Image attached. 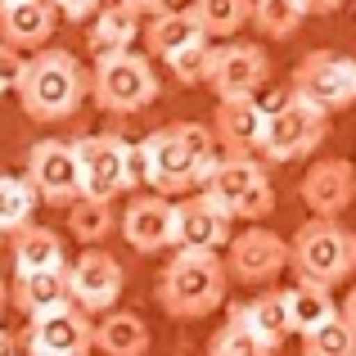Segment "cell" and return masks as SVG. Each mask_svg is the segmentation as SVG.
<instances>
[{
    "label": "cell",
    "instance_id": "cell-4",
    "mask_svg": "<svg viewBox=\"0 0 356 356\" xmlns=\"http://www.w3.org/2000/svg\"><path fill=\"white\" fill-rule=\"evenodd\" d=\"M289 266L307 284H325V289L343 284L356 270V235L330 217L302 221L293 230V239H289Z\"/></svg>",
    "mask_w": 356,
    "mask_h": 356
},
{
    "label": "cell",
    "instance_id": "cell-20",
    "mask_svg": "<svg viewBox=\"0 0 356 356\" xmlns=\"http://www.w3.org/2000/svg\"><path fill=\"white\" fill-rule=\"evenodd\" d=\"M230 321H239L252 339H261L266 348H280V343L293 334V321H289V302L284 289H270V293H257L252 302L230 307Z\"/></svg>",
    "mask_w": 356,
    "mask_h": 356
},
{
    "label": "cell",
    "instance_id": "cell-12",
    "mask_svg": "<svg viewBox=\"0 0 356 356\" xmlns=\"http://www.w3.org/2000/svg\"><path fill=\"white\" fill-rule=\"evenodd\" d=\"M27 185L36 199L50 208H68L81 199V176H77V154L72 140H36L27 154Z\"/></svg>",
    "mask_w": 356,
    "mask_h": 356
},
{
    "label": "cell",
    "instance_id": "cell-33",
    "mask_svg": "<svg viewBox=\"0 0 356 356\" xmlns=\"http://www.w3.org/2000/svg\"><path fill=\"white\" fill-rule=\"evenodd\" d=\"M208 356H275V348H266L261 339H252L239 321H226L208 339Z\"/></svg>",
    "mask_w": 356,
    "mask_h": 356
},
{
    "label": "cell",
    "instance_id": "cell-1",
    "mask_svg": "<svg viewBox=\"0 0 356 356\" xmlns=\"http://www.w3.org/2000/svg\"><path fill=\"white\" fill-rule=\"evenodd\" d=\"M217 163H221L217 136L203 122H172V127L149 131L140 145H131L136 185H154V194H163V199L203 190V181L212 176Z\"/></svg>",
    "mask_w": 356,
    "mask_h": 356
},
{
    "label": "cell",
    "instance_id": "cell-5",
    "mask_svg": "<svg viewBox=\"0 0 356 356\" xmlns=\"http://www.w3.org/2000/svg\"><path fill=\"white\" fill-rule=\"evenodd\" d=\"M330 136V113L312 108L298 99L293 90L266 99V127H261V158L266 163H298V158L316 154Z\"/></svg>",
    "mask_w": 356,
    "mask_h": 356
},
{
    "label": "cell",
    "instance_id": "cell-35",
    "mask_svg": "<svg viewBox=\"0 0 356 356\" xmlns=\"http://www.w3.org/2000/svg\"><path fill=\"white\" fill-rule=\"evenodd\" d=\"M50 5L59 9V18H68V23H86L104 0H50Z\"/></svg>",
    "mask_w": 356,
    "mask_h": 356
},
{
    "label": "cell",
    "instance_id": "cell-2",
    "mask_svg": "<svg viewBox=\"0 0 356 356\" xmlns=\"http://www.w3.org/2000/svg\"><path fill=\"white\" fill-rule=\"evenodd\" d=\"M14 90L32 122H68L81 108V99L90 95V72L81 68V59L72 50L45 45L23 63V77H18Z\"/></svg>",
    "mask_w": 356,
    "mask_h": 356
},
{
    "label": "cell",
    "instance_id": "cell-26",
    "mask_svg": "<svg viewBox=\"0 0 356 356\" xmlns=\"http://www.w3.org/2000/svg\"><path fill=\"white\" fill-rule=\"evenodd\" d=\"M284 302H289V321H293V334L316 330V325H325L334 312H339V302H334L330 289H325V284H307V280H298L293 289H284Z\"/></svg>",
    "mask_w": 356,
    "mask_h": 356
},
{
    "label": "cell",
    "instance_id": "cell-29",
    "mask_svg": "<svg viewBox=\"0 0 356 356\" xmlns=\"http://www.w3.org/2000/svg\"><path fill=\"white\" fill-rule=\"evenodd\" d=\"M302 356H356V325L334 312L325 325L302 334Z\"/></svg>",
    "mask_w": 356,
    "mask_h": 356
},
{
    "label": "cell",
    "instance_id": "cell-9",
    "mask_svg": "<svg viewBox=\"0 0 356 356\" xmlns=\"http://www.w3.org/2000/svg\"><path fill=\"white\" fill-rule=\"evenodd\" d=\"M289 90L321 113H343L356 104V59L343 50H307L289 77Z\"/></svg>",
    "mask_w": 356,
    "mask_h": 356
},
{
    "label": "cell",
    "instance_id": "cell-13",
    "mask_svg": "<svg viewBox=\"0 0 356 356\" xmlns=\"http://www.w3.org/2000/svg\"><path fill=\"white\" fill-rule=\"evenodd\" d=\"M221 261H226V275L239 280V284H270V280L289 266V239H280L275 230L252 221L248 230L230 235Z\"/></svg>",
    "mask_w": 356,
    "mask_h": 356
},
{
    "label": "cell",
    "instance_id": "cell-24",
    "mask_svg": "<svg viewBox=\"0 0 356 356\" xmlns=\"http://www.w3.org/2000/svg\"><path fill=\"white\" fill-rule=\"evenodd\" d=\"M14 302L18 312L27 316H41V312H54V307L68 302V266L59 270H27V275L14 280Z\"/></svg>",
    "mask_w": 356,
    "mask_h": 356
},
{
    "label": "cell",
    "instance_id": "cell-43",
    "mask_svg": "<svg viewBox=\"0 0 356 356\" xmlns=\"http://www.w3.org/2000/svg\"><path fill=\"white\" fill-rule=\"evenodd\" d=\"M352 5H356V0H352Z\"/></svg>",
    "mask_w": 356,
    "mask_h": 356
},
{
    "label": "cell",
    "instance_id": "cell-40",
    "mask_svg": "<svg viewBox=\"0 0 356 356\" xmlns=\"http://www.w3.org/2000/svg\"><path fill=\"white\" fill-rule=\"evenodd\" d=\"M5 302H9V289H5V280H0V312H5Z\"/></svg>",
    "mask_w": 356,
    "mask_h": 356
},
{
    "label": "cell",
    "instance_id": "cell-36",
    "mask_svg": "<svg viewBox=\"0 0 356 356\" xmlns=\"http://www.w3.org/2000/svg\"><path fill=\"white\" fill-rule=\"evenodd\" d=\"M302 14H316V18H325V14H334V9H343V0H293Z\"/></svg>",
    "mask_w": 356,
    "mask_h": 356
},
{
    "label": "cell",
    "instance_id": "cell-11",
    "mask_svg": "<svg viewBox=\"0 0 356 356\" xmlns=\"http://www.w3.org/2000/svg\"><path fill=\"white\" fill-rule=\"evenodd\" d=\"M27 356H90L95 348V325L81 307L63 302L54 312L27 316Z\"/></svg>",
    "mask_w": 356,
    "mask_h": 356
},
{
    "label": "cell",
    "instance_id": "cell-6",
    "mask_svg": "<svg viewBox=\"0 0 356 356\" xmlns=\"http://www.w3.org/2000/svg\"><path fill=\"white\" fill-rule=\"evenodd\" d=\"M203 194L217 199L230 221H261L275 212V185L252 154H221V163L203 181Z\"/></svg>",
    "mask_w": 356,
    "mask_h": 356
},
{
    "label": "cell",
    "instance_id": "cell-19",
    "mask_svg": "<svg viewBox=\"0 0 356 356\" xmlns=\"http://www.w3.org/2000/svg\"><path fill=\"white\" fill-rule=\"evenodd\" d=\"M261 127H266V104L257 95L252 99H217L212 136H217L221 154H252L261 145Z\"/></svg>",
    "mask_w": 356,
    "mask_h": 356
},
{
    "label": "cell",
    "instance_id": "cell-8",
    "mask_svg": "<svg viewBox=\"0 0 356 356\" xmlns=\"http://www.w3.org/2000/svg\"><path fill=\"white\" fill-rule=\"evenodd\" d=\"M77 154V176H81V199L113 203L118 194L136 190V172H131V140L113 131H95V136L72 140Z\"/></svg>",
    "mask_w": 356,
    "mask_h": 356
},
{
    "label": "cell",
    "instance_id": "cell-7",
    "mask_svg": "<svg viewBox=\"0 0 356 356\" xmlns=\"http://www.w3.org/2000/svg\"><path fill=\"white\" fill-rule=\"evenodd\" d=\"M90 99H95L104 113L131 118L140 108H149L158 99V72L145 54L136 50H118L95 59V72H90Z\"/></svg>",
    "mask_w": 356,
    "mask_h": 356
},
{
    "label": "cell",
    "instance_id": "cell-3",
    "mask_svg": "<svg viewBox=\"0 0 356 356\" xmlns=\"http://www.w3.org/2000/svg\"><path fill=\"white\" fill-rule=\"evenodd\" d=\"M226 289H230V275L217 252L176 248V257L158 275V307L176 321H199V316L217 312L226 302Z\"/></svg>",
    "mask_w": 356,
    "mask_h": 356
},
{
    "label": "cell",
    "instance_id": "cell-38",
    "mask_svg": "<svg viewBox=\"0 0 356 356\" xmlns=\"http://www.w3.org/2000/svg\"><path fill=\"white\" fill-rule=\"evenodd\" d=\"M0 356H23L18 339H14V334H5V330H0Z\"/></svg>",
    "mask_w": 356,
    "mask_h": 356
},
{
    "label": "cell",
    "instance_id": "cell-18",
    "mask_svg": "<svg viewBox=\"0 0 356 356\" xmlns=\"http://www.w3.org/2000/svg\"><path fill=\"white\" fill-rule=\"evenodd\" d=\"M59 23V9L50 0H5L0 5V36L14 50H45Z\"/></svg>",
    "mask_w": 356,
    "mask_h": 356
},
{
    "label": "cell",
    "instance_id": "cell-14",
    "mask_svg": "<svg viewBox=\"0 0 356 356\" xmlns=\"http://www.w3.org/2000/svg\"><path fill=\"white\" fill-rule=\"evenodd\" d=\"M230 235H235V221L203 190H190L181 203H172V248L221 252L230 243Z\"/></svg>",
    "mask_w": 356,
    "mask_h": 356
},
{
    "label": "cell",
    "instance_id": "cell-31",
    "mask_svg": "<svg viewBox=\"0 0 356 356\" xmlns=\"http://www.w3.org/2000/svg\"><path fill=\"white\" fill-rule=\"evenodd\" d=\"M248 5L252 0H194V18H199L203 36H235L248 23Z\"/></svg>",
    "mask_w": 356,
    "mask_h": 356
},
{
    "label": "cell",
    "instance_id": "cell-23",
    "mask_svg": "<svg viewBox=\"0 0 356 356\" xmlns=\"http://www.w3.org/2000/svg\"><path fill=\"white\" fill-rule=\"evenodd\" d=\"M95 23H90V54L104 59V54L131 50V41H140V14H131L127 5H99Z\"/></svg>",
    "mask_w": 356,
    "mask_h": 356
},
{
    "label": "cell",
    "instance_id": "cell-27",
    "mask_svg": "<svg viewBox=\"0 0 356 356\" xmlns=\"http://www.w3.org/2000/svg\"><path fill=\"white\" fill-rule=\"evenodd\" d=\"M36 212V190L27 185V176L0 172V235H18L23 226H32Z\"/></svg>",
    "mask_w": 356,
    "mask_h": 356
},
{
    "label": "cell",
    "instance_id": "cell-34",
    "mask_svg": "<svg viewBox=\"0 0 356 356\" xmlns=\"http://www.w3.org/2000/svg\"><path fill=\"white\" fill-rule=\"evenodd\" d=\"M23 50H14V45L0 41V90H14L18 77H23Z\"/></svg>",
    "mask_w": 356,
    "mask_h": 356
},
{
    "label": "cell",
    "instance_id": "cell-42",
    "mask_svg": "<svg viewBox=\"0 0 356 356\" xmlns=\"http://www.w3.org/2000/svg\"><path fill=\"white\" fill-rule=\"evenodd\" d=\"M0 5H5V0H0Z\"/></svg>",
    "mask_w": 356,
    "mask_h": 356
},
{
    "label": "cell",
    "instance_id": "cell-28",
    "mask_svg": "<svg viewBox=\"0 0 356 356\" xmlns=\"http://www.w3.org/2000/svg\"><path fill=\"white\" fill-rule=\"evenodd\" d=\"M68 230H72V239H81L86 248H95L99 239H108V235L118 230L113 203H99V199H77V203H68Z\"/></svg>",
    "mask_w": 356,
    "mask_h": 356
},
{
    "label": "cell",
    "instance_id": "cell-17",
    "mask_svg": "<svg viewBox=\"0 0 356 356\" xmlns=\"http://www.w3.org/2000/svg\"><path fill=\"white\" fill-rule=\"evenodd\" d=\"M118 230L136 252L172 248V199H163V194H140V199H131L127 212H122V221H118Z\"/></svg>",
    "mask_w": 356,
    "mask_h": 356
},
{
    "label": "cell",
    "instance_id": "cell-32",
    "mask_svg": "<svg viewBox=\"0 0 356 356\" xmlns=\"http://www.w3.org/2000/svg\"><path fill=\"white\" fill-rule=\"evenodd\" d=\"M167 68H172V77L181 81V86H199V81H208V63H212V41L203 36V41H190L181 45L176 54H167Z\"/></svg>",
    "mask_w": 356,
    "mask_h": 356
},
{
    "label": "cell",
    "instance_id": "cell-22",
    "mask_svg": "<svg viewBox=\"0 0 356 356\" xmlns=\"http://www.w3.org/2000/svg\"><path fill=\"white\" fill-rule=\"evenodd\" d=\"M9 257H14V270H18V275H27V270H59V266H68L63 239L54 235L50 226H23L14 235Z\"/></svg>",
    "mask_w": 356,
    "mask_h": 356
},
{
    "label": "cell",
    "instance_id": "cell-16",
    "mask_svg": "<svg viewBox=\"0 0 356 356\" xmlns=\"http://www.w3.org/2000/svg\"><path fill=\"white\" fill-rule=\"evenodd\" d=\"M298 199L307 203L312 217L339 221L356 203V167L348 158H321V163H312L307 176H302V185H298Z\"/></svg>",
    "mask_w": 356,
    "mask_h": 356
},
{
    "label": "cell",
    "instance_id": "cell-21",
    "mask_svg": "<svg viewBox=\"0 0 356 356\" xmlns=\"http://www.w3.org/2000/svg\"><path fill=\"white\" fill-rule=\"evenodd\" d=\"M190 41H203V27L199 18H194V9H158V14H149L145 23V45L149 54H158V59H167V54H176L181 45Z\"/></svg>",
    "mask_w": 356,
    "mask_h": 356
},
{
    "label": "cell",
    "instance_id": "cell-25",
    "mask_svg": "<svg viewBox=\"0 0 356 356\" xmlns=\"http://www.w3.org/2000/svg\"><path fill=\"white\" fill-rule=\"evenodd\" d=\"M95 348L104 356H145L149 325L136 312H104V321L95 325Z\"/></svg>",
    "mask_w": 356,
    "mask_h": 356
},
{
    "label": "cell",
    "instance_id": "cell-15",
    "mask_svg": "<svg viewBox=\"0 0 356 356\" xmlns=\"http://www.w3.org/2000/svg\"><path fill=\"white\" fill-rule=\"evenodd\" d=\"M122 284H127V270L113 252L86 248L77 261L68 266V302L81 307V312H113L118 298H122Z\"/></svg>",
    "mask_w": 356,
    "mask_h": 356
},
{
    "label": "cell",
    "instance_id": "cell-41",
    "mask_svg": "<svg viewBox=\"0 0 356 356\" xmlns=\"http://www.w3.org/2000/svg\"><path fill=\"white\" fill-rule=\"evenodd\" d=\"M0 95H5V90H0Z\"/></svg>",
    "mask_w": 356,
    "mask_h": 356
},
{
    "label": "cell",
    "instance_id": "cell-39",
    "mask_svg": "<svg viewBox=\"0 0 356 356\" xmlns=\"http://www.w3.org/2000/svg\"><path fill=\"white\" fill-rule=\"evenodd\" d=\"M339 312H343V316H348V321L356 325V284L348 289V298H343V307H339Z\"/></svg>",
    "mask_w": 356,
    "mask_h": 356
},
{
    "label": "cell",
    "instance_id": "cell-10",
    "mask_svg": "<svg viewBox=\"0 0 356 356\" xmlns=\"http://www.w3.org/2000/svg\"><path fill=\"white\" fill-rule=\"evenodd\" d=\"M270 81V59L261 45L252 41H230V45H217L212 50V63H208V86L217 99H252L261 95Z\"/></svg>",
    "mask_w": 356,
    "mask_h": 356
},
{
    "label": "cell",
    "instance_id": "cell-37",
    "mask_svg": "<svg viewBox=\"0 0 356 356\" xmlns=\"http://www.w3.org/2000/svg\"><path fill=\"white\" fill-rule=\"evenodd\" d=\"M118 5H127L131 14H158V9H172V0H118Z\"/></svg>",
    "mask_w": 356,
    "mask_h": 356
},
{
    "label": "cell",
    "instance_id": "cell-30",
    "mask_svg": "<svg viewBox=\"0 0 356 356\" xmlns=\"http://www.w3.org/2000/svg\"><path fill=\"white\" fill-rule=\"evenodd\" d=\"M302 9L293 5V0H252L248 5V23L257 27L266 41H289V36L302 27Z\"/></svg>",
    "mask_w": 356,
    "mask_h": 356
}]
</instances>
